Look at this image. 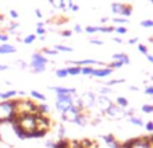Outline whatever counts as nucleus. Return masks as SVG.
<instances>
[{
    "instance_id": "1",
    "label": "nucleus",
    "mask_w": 153,
    "mask_h": 148,
    "mask_svg": "<svg viewBox=\"0 0 153 148\" xmlns=\"http://www.w3.org/2000/svg\"><path fill=\"white\" fill-rule=\"evenodd\" d=\"M11 124H16L24 133H26L27 139H32V135L38 131L36 113L35 114H22V116H18V114H16L15 119L11 121Z\"/></svg>"
},
{
    "instance_id": "2",
    "label": "nucleus",
    "mask_w": 153,
    "mask_h": 148,
    "mask_svg": "<svg viewBox=\"0 0 153 148\" xmlns=\"http://www.w3.org/2000/svg\"><path fill=\"white\" fill-rule=\"evenodd\" d=\"M16 116L15 100L0 101V124L1 123H11Z\"/></svg>"
},
{
    "instance_id": "3",
    "label": "nucleus",
    "mask_w": 153,
    "mask_h": 148,
    "mask_svg": "<svg viewBox=\"0 0 153 148\" xmlns=\"http://www.w3.org/2000/svg\"><path fill=\"white\" fill-rule=\"evenodd\" d=\"M15 108H16V114L18 116L36 113V102H34L32 100H28V98L15 100Z\"/></svg>"
},
{
    "instance_id": "4",
    "label": "nucleus",
    "mask_w": 153,
    "mask_h": 148,
    "mask_svg": "<svg viewBox=\"0 0 153 148\" xmlns=\"http://www.w3.org/2000/svg\"><path fill=\"white\" fill-rule=\"evenodd\" d=\"M76 96H70V94H56V101H55V108L59 113H65L69 111L73 105H74V98Z\"/></svg>"
},
{
    "instance_id": "5",
    "label": "nucleus",
    "mask_w": 153,
    "mask_h": 148,
    "mask_svg": "<svg viewBox=\"0 0 153 148\" xmlns=\"http://www.w3.org/2000/svg\"><path fill=\"white\" fill-rule=\"evenodd\" d=\"M48 64V59L42 53H34L31 57L30 67L32 69V73H43L46 70V65Z\"/></svg>"
},
{
    "instance_id": "6",
    "label": "nucleus",
    "mask_w": 153,
    "mask_h": 148,
    "mask_svg": "<svg viewBox=\"0 0 153 148\" xmlns=\"http://www.w3.org/2000/svg\"><path fill=\"white\" fill-rule=\"evenodd\" d=\"M122 148H153L148 138H134L121 143Z\"/></svg>"
},
{
    "instance_id": "7",
    "label": "nucleus",
    "mask_w": 153,
    "mask_h": 148,
    "mask_svg": "<svg viewBox=\"0 0 153 148\" xmlns=\"http://www.w3.org/2000/svg\"><path fill=\"white\" fill-rule=\"evenodd\" d=\"M105 116L110 120H122V119H125V117H128V114H126V109L120 108L118 105H116V104L113 102L109 106L108 111L105 112Z\"/></svg>"
},
{
    "instance_id": "8",
    "label": "nucleus",
    "mask_w": 153,
    "mask_h": 148,
    "mask_svg": "<svg viewBox=\"0 0 153 148\" xmlns=\"http://www.w3.org/2000/svg\"><path fill=\"white\" fill-rule=\"evenodd\" d=\"M111 12L120 15L121 18H129L133 12V8L130 4H124V3H113L111 4Z\"/></svg>"
},
{
    "instance_id": "9",
    "label": "nucleus",
    "mask_w": 153,
    "mask_h": 148,
    "mask_svg": "<svg viewBox=\"0 0 153 148\" xmlns=\"http://www.w3.org/2000/svg\"><path fill=\"white\" fill-rule=\"evenodd\" d=\"M79 100H81V104H82V109L85 111H89V109H93L95 106V96L94 92H85L79 96Z\"/></svg>"
},
{
    "instance_id": "10",
    "label": "nucleus",
    "mask_w": 153,
    "mask_h": 148,
    "mask_svg": "<svg viewBox=\"0 0 153 148\" xmlns=\"http://www.w3.org/2000/svg\"><path fill=\"white\" fill-rule=\"evenodd\" d=\"M113 104V101L109 98V96H101L98 94L97 98H95V106L98 108V111L102 114H105V112L109 109V106Z\"/></svg>"
},
{
    "instance_id": "11",
    "label": "nucleus",
    "mask_w": 153,
    "mask_h": 148,
    "mask_svg": "<svg viewBox=\"0 0 153 148\" xmlns=\"http://www.w3.org/2000/svg\"><path fill=\"white\" fill-rule=\"evenodd\" d=\"M82 111H79L76 106L73 105L71 108L69 109V111H66L65 113H61V117H62V121H65V123H73L74 124V121H75V119L78 117V114L81 113Z\"/></svg>"
},
{
    "instance_id": "12",
    "label": "nucleus",
    "mask_w": 153,
    "mask_h": 148,
    "mask_svg": "<svg viewBox=\"0 0 153 148\" xmlns=\"http://www.w3.org/2000/svg\"><path fill=\"white\" fill-rule=\"evenodd\" d=\"M102 140L105 141V144L109 148H122L121 143H120V141L117 140L113 135H111V133H109V135H103L102 136Z\"/></svg>"
},
{
    "instance_id": "13",
    "label": "nucleus",
    "mask_w": 153,
    "mask_h": 148,
    "mask_svg": "<svg viewBox=\"0 0 153 148\" xmlns=\"http://www.w3.org/2000/svg\"><path fill=\"white\" fill-rule=\"evenodd\" d=\"M51 90L56 93V94H70V96H76V89L75 87H66V86H50Z\"/></svg>"
},
{
    "instance_id": "14",
    "label": "nucleus",
    "mask_w": 153,
    "mask_h": 148,
    "mask_svg": "<svg viewBox=\"0 0 153 148\" xmlns=\"http://www.w3.org/2000/svg\"><path fill=\"white\" fill-rule=\"evenodd\" d=\"M113 73V69H110L109 66L106 67H100V69H94L90 77H98V78H103V77H108Z\"/></svg>"
},
{
    "instance_id": "15",
    "label": "nucleus",
    "mask_w": 153,
    "mask_h": 148,
    "mask_svg": "<svg viewBox=\"0 0 153 148\" xmlns=\"http://www.w3.org/2000/svg\"><path fill=\"white\" fill-rule=\"evenodd\" d=\"M111 58H113V61L122 62L124 65H129L130 64L129 57H128V54H125V53H116V54L111 55Z\"/></svg>"
},
{
    "instance_id": "16",
    "label": "nucleus",
    "mask_w": 153,
    "mask_h": 148,
    "mask_svg": "<svg viewBox=\"0 0 153 148\" xmlns=\"http://www.w3.org/2000/svg\"><path fill=\"white\" fill-rule=\"evenodd\" d=\"M48 112H50V106L46 102H39L36 104V113L38 114H43V116H47Z\"/></svg>"
},
{
    "instance_id": "17",
    "label": "nucleus",
    "mask_w": 153,
    "mask_h": 148,
    "mask_svg": "<svg viewBox=\"0 0 153 148\" xmlns=\"http://www.w3.org/2000/svg\"><path fill=\"white\" fill-rule=\"evenodd\" d=\"M16 51V47H13L12 45L8 43H1L0 45V54H12Z\"/></svg>"
},
{
    "instance_id": "18",
    "label": "nucleus",
    "mask_w": 153,
    "mask_h": 148,
    "mask_svg": "<svg viewBox=\"0 0 153 148\" xmlns=\"http://www.w3.org/2000/svg\"><path fill=\"white\" fill-rule=\"evenodd\" d=\"M18 94L16 90H7V92H0V100L1 101H7V100H12L15 96Z\"/></svg>"
},
{
    "instance_id": "19",
    "label": "nucleus",
    "mask_w": 153,
    "mask_h": 148,
    "mask_svg": "<svg viewBox=\"0 0 153 148\" xmlns=\"http://www.w3.org/2000/svg\"><path fill=\"white\" fill-rule=\"evenodd\" d=\"M74 124L79 125V127H85V125L87 124V116L85 112H81V113L78 114V117H76L75 121H74Z\"/></svg>"
},
{
    "instance_id": "20",
    "label": "nucleus",
    "mask_w": 153,
    "mask_h": 148,
    "mask_svg": "<svg viewBox=\"0 0 153 148\" xmlns=\"http://www.w3.org/2000/svg\"><path fill=\"white\" fill-rule=\"evenodd\" d=\"M30 96H31L35 101H40V102H45L46 101V96L43 94V93L38 92V90H31V92H30Z\"/></svg>"
},
{
    "instance_id": "21",
    "label": "nucleus",
    "mask_w": 153,
    "mask_h": 148,
    "mask_svg": "<svg viewBox=\"0 0 153 148\" xmlns=\"http://www.w3.org/2000/svg\"><path fill=\"white\" fill-rule=\"evenodd\" d=\"M114 104H116V105H118L120 108H122V109H126L128 106H129V101H128V98L121 97V96L116 98V102H114Z\"/></svg>"
},
{
    "instance_id": "22",
    "label": "nucleus",
    "mask_w": 153,
    "mask_h": 148,
    "mask_svg": "<svg viewBox=\"0 0 153 148\" xmlns=\"http://www.w3.org/2000/svg\"><path fill=\"white\" fill-rule=\"evenodd\" d=\"M128 120H129L130 124L137 125V127H144V124H145V123L143 121V119H140V117H137V116H130V117H128Z\"/></svg>"
},
{
    "instance_id": "23",
    "label": "nucleus",
    "mask_w": 153,
    "mask_h": 148,
    "mask_svg": "<svg viewBox=\"0 0 153 148\" xmlns=\"http://www.w3.org/2000/svg\"><path fill=\"white\" fill-rule=\"evenodd\" d=\"M81 66H75V65H73V66L67 67V73H69V75H79L81 74Z\"/></svg>"
},
{
    "instance_id": "24",
    "label": "nucleus",
    "mask_w": 153,
    "mask_h": 148,
    "mask_svg": "<svg viewBox=\"0 0 153 148\" xmlns=\"http://www.w3.org/2000/svg\"><path fill=\"white\" fill-rule=\"evenodd\" d=\"M111 22L116 24H120V26H125V24L129 23V19L126 18H121V16H117V18H113L111 19Z\"/></svg>"
},
{
    "instance_id": "25",
    "label": "nucleus",
    "mask_w": 153,
    "mask_h": 148,
    "mask_svg": "<svg viewBox=\"0 0 153 148\" xmlns=\"http://www.w3.org/2000/svg\"><path fill=\"white\" fill-rule=\"evenodd\" d=\"M56 51H63V53H71L73 47H69V46H63V45H55L54 46Z\"/></svg>"
},
{
    "instance_id": "26",
    "label": "nucleus",
    "mask_w": 153,
    "mask_h": 148,
    "mask_svg": "<svg viewBox=\"0 0 153 148\" xmlns=\"http://www.w3.org/2000/svg\"><path fill=\"white\" fill-rule=\"evenodd\" d=\"M36 35L35 34H30V35H27V37H24L23 38V42L26 43V45H31V43H34L35 40H36Z\"/></svg>"
},
{
    "instance_id": "27",
    "label": "nucleus",
    "mask_w": 153,
    "mask_h": 148,
    "mask_svg": "<svg viewBox=\"0 0 153 148\" xmlns=\"http://www.w3.org/2000/svg\"><path fill=\"white\" fill-rule=\"evenodd\" d=\"M114 31L113 26H98V32H106V34H110Z\"/></svg>"
},
{
    "instance_id": "28",
    "label": "nucleus",
    "mask_w": 153,
    "mask_h": 148,
    "mask_svg": "<svg viewBox=\"0 0 153 148\" xmlns=\"http://www.w3.org/2000/svg\"><path fill=\"white\" fill-rule=\"evenodd\" d=\"M141 111H143L144 113H146V114L153 113V105L152 104H144V105L141 106Z\"/></svg>"
},
{
    "instance_id": "29",
    "label": "nucleus",
    "mask_w": 153,
    "mask_h": 148,
    "mask_svg": "<svg viewBox=\"0 0 153 148\" xmlns=\"http://www.w3.org/2000/svg\"><path fill=\"white\" fill-rule=\"evenodd\" d=\"M56 77H59V78H66L67 75H69V73H67V67H65V69H58L55 72Z\"/></svg>"
},
{
    "instance_id": "30",
    "label": "nucleus",
    "mask_w": 153,
    "mask_h": 148,
    "mask_svg": "<svg viewBox=\"0 0 153 148\" xmlns=\"http://www.w3.org/2000/svg\"><path fill=\"white\" fill-rule=\"evenodd\" d=\"M93 70H94V67L93 66H82L81 74H85V75H91Z\"/></svg>"
},
{
    "instance_id": "31",
    "label": "nucleus",
    "mask_w": 153,
    "mask_h": 148,
    "mask_svg": "<svg viewBox=\"0 0 153 148\" xmlns=\"http://www.w3.org/2000/svg\"><path fill=\"white\" fill-rule=\"evenodd\" d=\"M111 87L110 86H103V87H101L100 89V94L101 96H109V94H111Z\"/></svg>"
},
{
    "instance_id": "32",
    "label": "nucleus",
    "mask_w": 153,
    "mask_h": 148,
    "mask_svg": "<svg viewBox=\"0 0 153 148\" xmlns=\"http://www.w3.org/2000/svg\"><path fill=\"white\" fill-rule=\"evenodd\" d=\"M140 24L145 28H151V27H153V20L152 19H144V20H141Z\"/></svg>"
},
{
    "instance_id": "33",
    "label": "nucleus",
    "mask_w": 153,
    "mask_h": 148,
    "mask_svg": "<svg viewBox=\"0 0 153 148\" xmlns=\"http://www.w3.org/2000/svg\"><path fill=\"white\" fill-rule=\"evenodd\" d=\"M114 31L117 32V34H121V35H125L128 32V28L125 26H117L114 27Z\"/></svg>"
},
{
    "instance_id": "34",
    "label": "nucleus",
    "mask_w": 153,
    "mask_h": 148,
    "mask_svg": "<svg viewBox=\"0 0 153 148\" xmlns=\"http://www.w3.org/2000/svg\"><path fill=\"white\" fill-rule=\"evenodd\" d=\"M85 31L87 34H95V32H98V26H86L85 27Z\"/></svg>"
},
{
    "instance_id": "35",
    "label": "nucleus",
    "mask_w": 153,
    "mask_h": 148,
    "mask_svg": "<svg viewBox=\"0 0 153 148\" xmlns=\"http://www.w3.org/2000/svg\"><path fill=\"white\" fill-rule=\"evenodd\" d=\"M42 54H46V55H56L58 54V51L55 50V49H43L42 50Z\"/></svg>"
},
{
    "instance_id": "36",
    "label": "nucleus",
    "mask_w": 153,
    "mask_h": 148,
    "mask_svg": "<svg viewBox=\"0 0 153 148\" xmlns=\"http://www.w3.org/2000/svg\"><path fill=\"white\" fill-rule=\"evenodd\" d=\"M125 82V79L124 78H121V79H111V81H109L108 84H106V86H114V85H118V84H124Z\"/></svg>"
},
{
    "instance_id": "37",
    "label": "nucleus",
    "mask_w": 153,
    "mask_h": 148,
    "mask_svg": "<svg viewBox=\"0 0 153 148\" xmlns=\"http://www.w3.org/2000/svg\"><path fill=\"white\" fill-rule=\"evenodd\" d=\"M137 49H138V51H140L141 54H144V55H148V54H149L148 47H146L145 45H143V43H140V45L137 46Z\"/></svg>"
},
{
    "instance_id": "38",
    "label": "nucleus",
    "mask_w": 153,
    "mask_h": 148,
    "mask_svg": "<svg viewBox=\"0 0 153 148\" xmlns=\"http://www.w3.org/2000/svg\"><path fill=\"white\" fill-rule=\"evenodd\" d=\"M124 66V64L122 62H118V61H111L110 64H109V67L110 69H118V67H122Z\"/></svg>"
},
{
    "instance_id": "39",
    "label": "nucleus",
    "mask_w": 153,
    "mask_h": 148,
    "mask_svg": "<svg viewBox=\"0 0 153 148\" xmlns=\"http://www.w3.org/2000/svg\"><path fill=\"white\" fill-rule=\"evenodd\" d=\"M65 133H66V128H65L63 125H59V129H58V138H59V140L65 138Z\"/></svg>"
},
{
    "instance_id": "40",
    "label": "nucleus",
    "mask_w": 153,
    "mask_h": 148,
    "mask_svg": "<svg viewBox=\"0 0 153 148\" xmlns=\"http://www.w3.org/2000/svg\"><path fill=\"white\" fill-rule=\"evenodd\" d=\"M8 39H10L8 34H5V32H0V42L7 43V42H8Z\"/></svg>"
},
{
    "instance_id": "41",
    "label": "nucleus",
    "mask_w": 153,
    "mask_h": 148,
    "mask_svg": "<svg viewBox=\"0 0 153 148\" xmlns=\"http://www.w3.org/2000/svg\"><path fill=\"white\" fill-rule=\"evenodd\" d=\"M18 27H19V24L16 23V22H11V23H10V27H8V31H10V32H13L16 28H18Z\"/></svg>"
},
{
    "instance_id": "42",
    "label": "nucleus",
    "mask_w": 153,
    "mask_h": 148,
    "mask_svg": "<svg viewBox=\"0 0 153 148\" xmlns=\"http://www.w3.org/2000/svg\"><path fill=\"white\" fill-rule=\"evenodd\" d=\"M144 127H145V129L148 131V132H153V121H148L144 124Z\"/></svg>"
},
{
    "instance_id": "43",
    "label": "nucleus",
    "mask_w": 153,
    "mask_h": 148,
    "mask_svg": "<svg viewBox=\"0 0 153 148\" xmlns=\"http://www.w3.org/2000/svg\"><path fill=\"white\" fill-rule=\"evenodd\" d=\"M35 35H36V37H43V35H46V28L45 27H43V28H36Z\"/></svg>"
},
{
    "instance_id": "44",
    "label": "nucleus",
    "mask_w": 153,
    "mask_h": 148,
    "mask_svg": "<svg viewBox=\"0 0 153 148\" xmlns=\"http://www.w3.org/2000/svg\"><path fill=\"white\" fill-rule=\"evenodd\" d=\"M89 42L91 43V45H97V46H102L103 45V42L102 40H100V39H90Z\"/></svg>"
},
{
    "instance_id": "45",
    "label": "nucleus",
    "mask_w": 153,
    "mask_h": 148,
    "mask_svg": "<svg viewBox=\"0 0 153 148\" xmlns=\"http://www.w3.org/2000/svg\"><path fill=\"white\" fill-rule=\"evenodd\" d=\"M10 16H11L12 19H18V18H19L18 11H15V10H10Z\"/></svg>"
},
{
    "instance_id": "46",
    "label": "nucleus",
    "mask_w": 153,
    "mask_h": 148,
    "mask_svg": "<svg viewBox=\"0 0 153 148\" xmlns=\"http://www.w3.org/2000/svg\"><path fill=\"white\" fill-rule=\"evenodd\" d=\"M144 92H145V94H148V96H153V86H146Z\"/></svg>"
},
{
    "instance_id": "47",
    "label": "nucleus",
    "mask_w": 153,
    "mask_h": 148,
    "mask_svg": "<svg viewBox=\"0 0 153 148\" xmlns=\"http://www.w3.org/2000/svg\"><path fill=\"white\" fill-rule=\"evenodd\" d=\"M73 34V31H70V30H65V31H62V35H63L65 38H70Z\"/></svg>"
},
{
    "instance_id": "48",
    "label": "nucleus",
    "mask_w": 153,
    "mask_h": 148,
    "mask_svg": "<svg viewBox=\"0 0 153 148\" xmlns=\"http://www.w3.org/2000/svg\"><path fill=\"white\" fill-rule=\"evenodd\" d=\"M35 16H36L38 19H42L43 15H42V11H40L39 8H36V10H35Z\"/></svg>"
},
{
    "instance_id": "49",
    "label": "nucleus",
    "mask_w": 153,
    "mask_h": 148,
    "mask_svg": "<svg viewBox=\"0 0 153 148\" xmlns=\"http://www.w3.org/2000/svg\"><path fill=\"white\" fill-rule=\"evenodd\" d=\"M128 43H129V45H136V43H138V38H130V39L128 40Z\"/></svg>"
},
{
    "instance_id": "50",
    "label": "nucleus",
    "mask_w": 153,
    "mask_h": 148,
    "mask_svg": "<svg viewBox=\"0 0 153 148\" xmlns=\"http://www.w3.org/2000/svg\"><path fill=\"white\" fill-rule=\"evenodd\" d=\"M74 31L75 32H82V31H83V28L81 27V24H75V26H74Z\"/></svg>"
},
{
    "instance_id": "51",
    "label": "nucleus",
    "mask_w": 153,
    "mask_h": 148,
    "mask_svg": "<svg viewBox=\"0 0 153 148\" xmlns=\"http://www.w3.org/2000/svg\"><path fill=\"white\" fill-rule=\"evenodd\" d=\"M70 10H71V11H74V12H76V11L79 10V5H78V4H73Z\"/></svg>"
},
{
    "instance_id": "52",
    "label": "nucleus",
    "mask_w": 153,
    "mask_h": 148,
    "mask_svg": "<svg viewBox=\"0 0 153 148\" xmlns=\"http://www.w3.org/2000/svg\"><path fill=\"white\" fill-rule=\"evenodd\" d=\"M35 26H36V28H43V27H45V23H43V22H38Z\"/></svg>"
},
{
    "instance_id": "53",
    "label": "nucleus",
    "mask_w": 153,
    "mask_h": 148,
    "mask_svg": "<svg viewBox=\"0 0 153 148\" xmlns=\"http://www.w3.org/2000/svg\"><path fill=\"white\" fill-rule=\"evenodd\" d=\"M5 70H8L7 65H1V64H0V72H5Z\"/></svg>"
},
{
    "instance_id": "54",
    "label": "nucleus",
    "mask_w": 153,
    "mask_h": 148,
    "mask_svg": "<svg viewBox=\"0 0 153 148\" xmlns=\"http://www.w3.org/2000/svg\"><path fill=\"white\" fill-rule=\"evenodd\" d=\"M146 59H148L151 64H153V55H152V54H148V55H146Z\"/></svg>"
},
{
    "instance_id": "55",
    "label": "nucleus",
    "mask_w": 153,
    "mask_h": 148,
    "mask_svg": "<svg viewBox=\"0 0 153 148\" xmlns=\"http://www.w3.org/2000/svg\"><path fill=\"white\" fill-rule=\"evenodd\" d=\"M113 40H114V42H117V43H122V38H117V37H114V38H113Z\"/></svg>"
},
{
    "instance_id": "56",
    "label": "nucleus",
    "mask_w": 153,
    "mask_h": 148,
    "mask_svg": "<svg viewBox=\"0 0 153 148\" xmlns=\"http://www.w3.org/2000/svg\"><path fill=\"white\" fill-rule=\"evenodd\" d=\"M19 64H20V66L23 67V69H24V67H27V66H28V65H27L26 62H23V61H20V62H19Z\"/></svg>"
},
{
    "instance_id": "57",
    "label": "nucleus",
    "mask_w": 153,
    "mask_h": 148,
    "mask_svg": "<svg viewBox=\"0 0 153 148\" xmlns=\"http://www.w3.org/2000/svg\"><path fill=\"white\" fill-rule=\"evenodd\" d=\"M129 89L132 90V92H137V90H138V87H137V86H130Z\"/></svg>"
},
{
    "instance_id": "58",
    "label": "nucleus",
    "mask_w": 153,
    "mask_h": 148,
    "mask_svg": "<svg viewBox=\"0 0 153 148\" xmlns=\"http://www.w3.org/2000/svg\"><path fill=\"white\" fill-rule=\"evenodd\" d=\"M109 19H110V18H102V19H101V22H102V23H106Z\"/></svg>"
},
{
    "instance_id": "59",
    "label": "nucleus",
    "mask_w": 153,
    "mask_h": 148,
    "mask_svg": "<svg viewBox=\"0 0 153 148\" xmlns=\"http://www.w3.org/2000/svg\"><path fill=\"white\" fill-rule=\"evenodd\" d=\"M1 20H4V18H3V15L0 13V22H1Z\"/></svg>"
},
{
    "instance_id": "60",
    "label": "nucleus",
    "mask_w": 153,
    "mask_h": 148,
    "mask_svg": "<svg viewBox=\"0 0 153 148\" xmlns=\"http://www.w3.org/2000/svg\"><path fill=\"white\" fill-rule=\"evenodd\" d=\"M149 42H152V43H153V38H149Z\"/></svg>"
},
{
    "instance_id": "61",
    "label": "nucleus",
    "mask_w": 153,
    "mask_h": 148,
    "mask_svg": "<svg viewBox=\"0 0 153 148\" xmlns=\"http://www.w3.org/2000/svg\"><path fill=\"white\" fill-rule=\"evenodd\" d=\"M151 79H152V81H153V75H152V78H151Z\"/></svg>"
},
{
    "instance_id": "62",
    "label": "nucleus",
    "mask_w": 153,
    "mask_h": 148,
    "mask_svg": "<svg viewBox=\"0 0 153 148\" xmlns=\"http://www.w3.org/2000/svg\"><path fill=\"white\" fill-rule=\"evenodd\" d=\"M151 1H152V3H153V0H151Z\"/></svg>"
}]
</instances>
